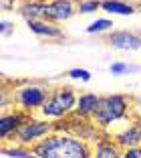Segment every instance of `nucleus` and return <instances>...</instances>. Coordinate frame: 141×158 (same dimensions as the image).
Returning a JSON list of instances; mask_svg holds the SVG:
<instances>
[{"label":"nucleus","mask_w":141,"mask_h":158,"mask_svg":"<svg viewBox=\"0 0 141 158\" xmlns=\"http://www.w3.org/2000/svg\"><path fill=\"white\" fill-rule=\"evenodd\" d=\"M131 110H133L131 95H127V93H107V95H101V102L95 116H93V122L105 134H109V128L115 126L117 122L131 120Z\"/></svg>","instance_id":"2"},{"label":"nucleus","mask_w":141,"mask_h":158,"mask_svg":"<svg viewBox=\"0 0 141 158\" xmlns=\"http://www.w3.org/2000/svg\"><path fill=\"white\" fill-rule=\"evenodd\" d=\"M71 2H75V4H79V2H83V0H71Z\"/></svg>","instance_id":"25"},{"label":"nucleus","mask_w":141,"mask_h":158,"mask_svg":"<svg viewBox=\"0 0 141 158\" xmlns=\"http://www.w3.org/2000/svg\"><path fill=\"white\" fill-rule=\"evenodd\" d=\"M109 71L113 75H129V73H139L141 65H133V63H125V61H115L111 63Z\"/></svg>","instance_id":"18"},{"label":"nucleus","mask_w":141,"mask_h":158,"mask_svg":"<svg viewBox=\"0 0 141 158\" xmlns=\"http://www.w3.org/2000/svg\"><path fill=\"white\" fill-rule=\"evenodd\" d=\"M101 2L103 0H83L77 4V10L79 14H93L97 10H101Z\"/></svg>","instance_id":"19"},{"label":"nucleus","mask_w":141,"mask_h":158,"mask_svg":"<svg viewBox=\"0 0 141 158\" xmlns=\"http://www.w3.org/2000/svg\"><path fill=\"white\" fill-rule=\"evenodd\" d=\"M2 154L8 156V158H37V154H34V150H32V148L14 144V142L2 144Z\"/></svg>","instance_id":"16"},{"label":"nucleus","mask_w":141,"mask_h":158,"mask_svg":"<svg viewBox=\"0 0 141 158\" xmlns=\"http://www.w3.org/2000/svg\"><path fill=\"white\" fill-rule=\"evenodd\" d=\"M113 20L111 19H95L89 27H87V33L89 35H101V33H111L113 28Z\"/></svg>","instance_id":"17"},{"label":"nucleus","mask_w":141,"mask_h":158,"mask_svg":"<svg viewBox=\"0 0 141 158\" xmlns=\"http://www.w3.org/2000/svg\"><path fill=\"white\" fill-rule=\"evenodd\" d=\"M67 132L77 136V138H81V140H85V142H89V144H93V146L105 136V132L101 130L93 120L79 118V116H75V114L71 118H67Z\"/></svg>","instance_id":"6"},{"label":"nucleus","mask_w":141,"mask_h":158,"mask_svg":"<svg viewBox=\"0 0 141 158\" xmlns=\"http://www.w3.org/2000/svg\"><path fill=\"white\" fill-rule=\"evenodd\" d=\"M121 152H123V148L109 134H105L103 138L93 146V158H121Z\"/></svg>","instance_id":"13"},{"label":"nucleus","mask_w":141,"mask_h":158,"mask_svg":"<svg viewBox=\"0 0 141 158\" xmlns=\"http://www.w3.org/2000/svg\"><path fill=\"white\" fill-rule=\"evenodd\" d=\"M26 27L32 35H37L41 39H49V41H61V39H65L63 27L57 23H50L46 19L45 20H28Z\"/></svg>","instance_id":"11"},{"label":"nucleus","mask_w":141,"mask_h":158,"mask_svg":"<svg viewBox=\"0 0 141 158\" xmlns=\"http://www.w3.org/2000/svg\"><path fill=\"white\" fill-rule=\"evenodd\" d=\"M107 43L117 51H141V35L133 31H111Z\"/></svg>","instance_id":"9"},{"label":"nucleus","mask_w":141,"mask_h":158,"mask_svg":"<svg viewBox=\"0 0 141 158\" xmlns=\"http://www.w3.org/2000/svg\"><path fill=\"white\" fill-rule=\"evenodd\" d=\"M101 10L109 12L111 16H131V14L137 12L135 4L129 2V0H103Z\"/></svg>","instance_id":"15"},{"label":"nucleus","mask_w":141,"mask_h":158,"mask_svg":"<svg viewBox=\"0 0 141 158\" xmlns=\"http://www.w3.org/2000/svg\"><path fill=\"white\" fill-rule=\"evenodd\" d=\"M37 158H93V144L69 132H55L32 146Z\"/></svg>","instance_id":"1"},{"label":"nucleus","mask_w":141,"mask_h":158,"mask_svg":"<svg viewBox=\"0 0 141 158\" xmlns=\"http://www.w3.org/2000/svg\"><path fill=\"white\" fill-rule=\"evenodd\" d=\"M37 2H42V4H49L50 0H37Z\"/></svg>","instance_id":"24"},{"label":"nucleus","mask_w":141,"mask_h":158,"mask_svg":"<svg viewBox=\"0 0 141 158\" xmlns=\"http://www.w3.org/2000/svg\"><path fill=\"white\" fill-rule=\"evenodd\" d=\"M14 31V23H10V20H0V33H2V37H8L10 33Z\"/></svg>","instance_id":"23"},{"label":"nucleus","mask_w":141,"mask_h":158,"mask_svg":"<svg viewBox=\"0 0 141 158\" xmlns=\"http://www.w3.org/2000/svg\"><path fill=\"white\" fill-rule=\"evenodd\" d=\"M49 95H50V87H46L42 83H22L12 89L10 99H12V107L16 106V110L28 114V116H34L42 110Z\"/></svg>","instance_id":"4"},{"label":"nucleus","mask_w":141,"mask_h":158,"mask_svg":"<svg viewBox=\"0 0 141 158\" xmlns=\"http://www.w3.org/2000/svg\"><path fill=\"white\" fill-rule=\"evenodd\" d=\"M111 138L117 142L121 148H131V146L141 144V124L139 122L129 120V124L121 126L117 132H111Z\"/></svg>","instance_id":"10"},{"label":"nucleus","mask_w":141,"mask_h":158,"mask_svg":"<svg viewBox=\"0 0 141 158\" xmlns=\"http://www.w3.org/2000/svg\"><path fill=\"white\" fill-rule=\"evenodd\" d=\"M77 4L71 0H50L46 4V20L57 24H63L67 20H71L77 14Z\"/></svg>","instance_id":"8"},{"label":"nucleus","mask_w":141,"mask_h":158,"mask_svg":"<svg viewBox=\"0 0 141 158\" xmlns=\"http://www.w3.org/2000/svg\"><path fill=\"white\" fill-rule=\"evenodd\" d=\"M18 14L24 16V20H45L46 19V4L37 0H22L18 4Z\"/></svg>","instance_id":"14"},{"label":"nucleus","mask_w":141,"mask_h":158,"mask_svg":"<svg viewBox=\"0 0 141 158\" xmlns=\"http://www.w3.org/2000/svg\"><path fill=\"white\" fill-rule=\"evenodd\" d=\"M67 77L75 79V81L89 83V81H91V71H89V69H83V67H73V69L67 71Z\"/></svg>","instance_id":"20"},{"label":"nucleus","mask_w":141,"mask_h":158,"mask_svg":"<svg viewBox=\"0 0 141 158\" xmlns=\"http://www.w3.org/2000/svg\"><path fill=\"white\" fill-rule=\"evenodd\" d=\"M57 132V122H50V120H45L41 116H30L22 126L20 130L14 134L12 142L14 144H20V146H37L41 140H45L46 136L55 134Z\"/></svg>","instance_id":"5"},{"label":"nucleus","mask_w":141,"mask_h":158,"mask_svg":"<svg viewBox=\"0 0 141 158\" xmlns=\"http://www.w3.org/2000/svg\"><path fill=\"white\" fill-rule=\"evenodd\" d=\"M121 158H141V144L131 146V148H123Z\"/></svg>","instance_id":"22"},{"label":"nucleus","mask_w":141,"mask_h":158,"mask_svg":"<svg viewBox=\"0 0 141 158\" xmlns=\"http://www.w3.org/2000/svg\"><path fill=\"white\" fill-rule=\"evenodd\" d=\"M131 120L141 124V98H133V110H131Z\"/></svg>","instance_id":"21"},{"label":"nucleus","mask_w":141,"mask_h":158,"mask_svg":"<svg viewBox=\"0 0 141 158\" xmlns=\"http://www.w3.org/2000/svg\"><path fill=\"white\" fill-rule=\"evenodd\" d=\"M28 118H30L28 114L20 112V110H16V107L2 112V116H0V138H2L4 144L12 142L14 134L20 130V126H22Z\"/></svg>","instance_id":"7"},{"label":"nucleus","mask_w":141,"mask_h":158,"mask_svg":"<svg viewBox=\"0 0 141 158\" xmlns=\"http://www.w3.org/2000/svg\"><path fill=\"white\" fill-rule=\"evenodd\" d=\"M79 102V93L69 85H57L50 89V95L46 99V103L42 106V110L38 112V116L50 122H61L67 120L75 114Z\"/></svg>","instance_id":"3"},{"label":"nucleus","mask_w":141,"mask_h":158,"mask_svg":"<svg viewBox=\"0 0 141 158\" xmlns=\"http://www.w3.org/2000/svg\"><path fill=\"white\" fill-rule=\"evenodd\" d=\"M99 102H101V95H97L95 91H83V93H79V102H77L75 116L93 120L97 107H99Z\"/></svg>","instance_id":"12"}]
</instances>
